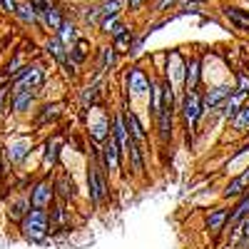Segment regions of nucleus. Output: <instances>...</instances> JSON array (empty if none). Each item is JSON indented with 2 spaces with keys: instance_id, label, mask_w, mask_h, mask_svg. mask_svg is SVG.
Segmentation results:
<instances>
[{
  "instance_id": "obj_10",
  "label": "nucleus",
  "mask_w": 249,
  "mask_h": 249,
  "mask_svg": "<svg viewBox=\"0 0 249 249\" xmlns=\"http://www.w3.org/2000/svg\"><path fill=\"white\" fill-rule=\"evenodd\" d=\"M127 90L132 95H142L144 90H150V80H147V75H144L140 68L130 70V75H127Z\"/></svg>"
},
{
  "instance_id": "obj_11",
  "label": "nucleus",
  "mask_w": 249,
  "mask_h": 249,
  "mask_svg": "<svg viewBox=\"0 0 249 249\" xmlns=\"http://www.w3.org/2000/svg\"><path fill=\"white\" fill-rule=\"evenodd\" d=\"M244 97H247V95H242L239 90H232V95L222 102V117L232 120V117L239 112V107L244 105Z\"/></svg>"
},
{
  "instance_id": "obj_15",
  "label": "nucleus",
  "mask_w": 249,
  "mask_h": 249,
  "mask_svg": "<svg viewBox=\"0 0 249 249\" xmlns=\"http://www.w3.org/2000/svg\"><path fill=\"white\" fill-rule=\"evenodd\" d=\"M127 152H130V160H132V170H135L137 175H142V170H144V157H142V147H140V142H137V140L130 137V142H127Z\"/></svg>"
},
{
  "instance_id": "obj_32",
  "label": "nucleus",
  "mask_w": 249,
  "mask_h": 249,
  "mask_svg": "<svg viewBox=\"0 0 249 249\" xmlns=\"http://www.w3.org/2000/svg\"><path fill=\"white\" fill-rule=\"evenodd\" d=\"M95 97H97V85H90L85 92H82V105H92V102H95Z\"/></svg>"
},
{
  "instance_id": "obj_33",
  "label": "nucleus",
  "mask_w": 249,
  "mask_h": 249,
  "mask_svg": "<svg viewBox=\"0 0 249 249\" xmlns=\"http://www.w3.org/2000/svg\"><path fill=\"white\" fill-rule=\"evenodd\" d=\"M124 33H127V25L120 23V20H117V23L112 25V30H110V35H112V37H120V35H124Z\"/></svg>"
},
{
  "instance_id": "obj_2",
  "label": "nucleus",
  "mask_w": 249,
  "mask_h": 249,
  "mask_svg": "<svg viewBox=\"0 0 249 249\" xmlns=\"http://www.w3.org/2000/svg\"><path fill=\"white\" fill-rule=\"evenodd\" d=\"M179 110H182V117H184V124H187V140H190L192 132L197 130V122H199L202 112H204V107H202V97H199L195 90H187L184 97H182Z\"/></svg>"
},
{
  "instance_id": "obj_26",
  "label": "nucleus",
  "mask_w": 249,
  "mask_h": 249,
  "mask_svg": "<svg viewBox=\"0 0 249 249\" xmlns=\"http://www.w3.org/2000/svg\"><path fill=\"white\" fill-rule=\"evenodd\" d=\"M232 127H234V130H239V132L249 130V102H247V105H242V107H239V112L232 117Z\"/></svg>"
},
{
  "instance_id": "obj_42",
  "label": "nucleus",
  "mask_w": 249,
  "mask_h": 249,
  "mask_svg": "<svg viewBox=\"0 0 249 249\" xmlns=\"http://www.w3.org/2000/svg\"><path fill=\"white\" fill-rule=\"evenodd\" d=\"M0 10H3V3H0Z\"/></svg>"
},
{
  "instance_id": "obj_19",
  "label": "nucleus",
  "mask_w": 249,
  "mask_h": 249,
  "mask_svg": "<svg viewBox=\"0 0 249 249\" xmlns=\"http://www.w3.org/2000/svg\"><path fill=\"white\" fill-rule=\"evenodd\" d=\"M57 37H60L65 45H72L75 40H77V25L70 23V20H62L60 28H57Z\"/></svg>"
},
{
  "instance_id": "obj_18",
  "label": "nucleus",
  "mask_w": 249,
  "mask_h": 249,
  "mask_svg": "<svg viewBox=\"0 0 249 249\" xmlns=\"http://www.w3.org/2000/svg\"><path fill=\"white\" fill-rule=\"evenodd\" d=\"M227 217H230V212H227V210H222V207H219V210H214L210 217H207V230H210V232H222L224 230V222H227Z\"/></svg>"
},
{
  "instance_id": "obj_41",
  "label": "nucleus",
  "mask_w": 249,
  "mask_h": 249,
  "mask_svg": "<svg viewBox=\"0 0 249 249\" xmlns=\"http://www.w3.org/2000/svg\"><path fill=\"white\" fill-rule=\"evenodd\" d=\"M192 3H207V0H192Z\"/></svg>"
},
{
  "instance_id": "obj_30",
  "label": "nucleus",
  "mask_w": 249,
  "mask_h": 249,
  "mask_svg": "<svg viewBox=\"0 0 249 249\" xmlns=\"http://www.w3.org/2000/svg\"><path fill=\"white\" fill-rule=\"evenodd\" d=\"M57 115H60V105H48V107H45V112L37 117V124H45L48 120H55Z\"/></svg>"
},
{
  "instance_id": "obj_34",
  "label": "nucleus",
  "mask_w": 249,
  "mask_h": 249,
  "mask_svg": "<svg viewBox=\"0 0 249 249\" xmlns=\"http://www.w3.org/2000/svg\"><path fill=\"white\" fill-rule=\"evenodd\" d=\"M177 3V0H157V5H155V13H162V10H167Z\"/></svg>"
},
{
  "instance_id": "obj_27",
  "label": "nucleus",
  "mask_w": 249,
  "mask_h": 249,
  "mask_svg": "<svg viewBox=\"0 0 249 249\" xmlns=\"http://www.w3.org/2000/svg\"><path fill=\"white\" fill-rule=\"evenodd\" d=\"M28 210H30V199H18L15 204H10L8 214H10V219L20 222V219H23V217L28 214Z\"/></svg>"
},
{
  "instance_id": "obj_36",
  "label": "nucleus",
  "mask_w": 249,
  "mask_h": 249,
  "mask_svg": "<svg viewBox=\"0 0 249 249\" xmlns=\"http://www.w3.org/2000/svg\"><path fill=\"white\" fill-rule=\"evenodd\" d=\"M55 157H57V144H50V147H48V152H45V162H55Z\"/></svg>"
},
{
  "instance_id": "obj_20",
  "label": "nucleus",
  "mask_w": 249,
  "mask_h": 249,
  "mask_svg": "<svg viewBox=\"0 0 249 249\" xmlns=\"http://www.w3.org/2000/svg\"><path fill=\"white\" fill-rule=\"evenodd\" d=\"M90 135H92V140L95 142H105L107 137H110V122H107V117H102V120H97L92 127H90Z\"/></svg>"
},
{
  "instance_id": "obj_28",
  "label": "nucleus",
  "mask_w": 249,
  "mask_h": 249,
  "mask_svg": "<svg viewBox=\"0 0 249 249\" xmlns=\"http://www.w3.org/2000/svg\"><path fill=\"white\" fill-rule=\"evenodd\" d=\"M122 3H124V0H105L102 5H97V8H100V20H102V18H112V15H117L120 8H122Z\"/></svg>"
},
{
  "instance_id": "obj_31",
  "label": "nucleus",
  "mask_w": 249,
  "mask_h": 249,
  "mask_svg": "<svg viewBox=\"0 0 249 249\" xmlns=\"http://www.w3.org/2000/svg\"><path fill=\"white\" fill-rule=\"evenodd\" d=\"M234 90H239L242 95H249V75L247 72H239L237 75V88Z\"/></svg>"
},
{
  "instance_id": "obj_40",
  "label": "nucleus",
  "mask_w": 249,
  "mask_h": 249,
  "mask_svg": "<svg viewBox=\"0 0 249 249\" xmlns=\"http://www.w3.org/2000/svg\"><path fill=\"white\" fill-rule=\"evenodd\" d=\"M239 177H242V179H244V182H247V184H249V167H247V170H244V172H242V175H239Z\"/></svg>"
},
{
  "instance_id": "obj_12",
  "label": "nucleus",
  "mask_w": 249,
  "mask_h": 249,
  "mask_svg": "<svg viewBox=\"0 0 249 249\" xmlns=\"http://www.w3.org/2000/svg\"><path fill=\"white\" fill-rule=\"evenodd\" d=\"M62 20H65V18H62V8H60V5H55V3H53L43 15H40V23H43L48 30H55V33H57V28H60Z\"/></svg>"
},
{
  "instance_id": "obj_22",
  "label": "nucleus",
  "mask_w": 249,
  "mask_h": 249,
  "mask_svg": "<svg viewBox=\"0 0 249 249\" xmlns=\"http://www.w3.org/2000/svg\"><path fill=\"white\" fill-rule=\"evenodd\" d=\"M160 110H162V85L152 82L150 85V112H152V117H157Z\"/></svg>"
},
{
  "instance_id": "obj_8",
  "label": "nucleus",
  "mask_w": 249,
  "mask_h": 249,
  "mask_svg": "<svg viewBox=\"0 0 249 249\" xmlns=\"http://www.w3.org/2000/svg\"><path fill=\"white\" fill-rule=\"evenodd\" d=\"M199 75H202V62L199 57H190V62H184V88L195 90L199 85Z\"/></svg>"
},
{
  "instance_id": "obj_21",
  "label": "nucleus",
  "mask_w": 249,
  "mask_h": 249,
  "mask_svg": "<svg viewBox=\"0 0 249 249\" xmlns=\"http://www.w3.org/2000/svg\"><path fill=\"white\" fill-rule=\"evenodd\" d=\"M68 53H70V60L75 62V65H80V62L88 57V40H80V37H77L75 43L70 45Z\"/></svg>"
},
{
  "instance_id": "obj_6",
  "label": "nucleus",
  "mask_w": 249,
  "mask_h": 249,
  "mask_svg": "<svg viewBox=\"0 0 249 249\" xmlns=\"http://www.w3.org/2000/svg\"><path fill=\"white\" fill-rule=\"evenodd\" d=\"M232 90H234V88H230V85H219V88L210 90V92L204 95V100H202V107H204V110H214V107H219L222 102L232 95Z\"/></svg>"
},
{
  "instance_id": "obj_14",
  "label": "nucleus",
  "mask_w": 249,
  "mask_h": 249,
  "mask_svg": "<svg viewBox=\"0 0 249 249\" xmlns=\"http://www.w3.org/2000/svg\"><path fill=\"white\" fill-rule=\"evenodd\" d=\"M172 112L175 110H160L157 122H160V140L167 144L172 140Z\"/></svg>"
},
{
  "instance_id": "obj_1",
  "label": "nucleus",
  "mask_w": 249,
  "mask_h": 249,
  "mask_svg": "<svg viewBox=\"0 0 249 249\" xmlns=\"http://www.w3.org/2000/svg\"><path fill=\"white\" fill-rule=\"evenodd\" d=\"M20 230H23V237L33 244L43 242L48 237V210H40V207H33V210H28V214L20 219Z\"/></svg>"
},
{
  "instance_id": "obj_17",
  "label": "nucleus",
  "mask_w": 249,
  "mask_h": 249,
  "mask_svg": "<svg viewBox=\"0 0 249 249\" xmlns=\"http://www.w3.org/2000/svg\"><path fill=\"white\" fill-rule=\"evenodd\" d=\"M115 62H117V50H115L112 45L100 48V65H97V72H105V70L115 68Z\"/></svg>"
},
{
  "instance_id": "obj_7",
  "label": "nucleus",
  "mask_w": 249,
  "mask_h": 249,
  "mask_svg": "<svg viewBox=\"0 0 249 249\" xmlns=\"http://www.w3.org/2000/svg\"><path fill=\"white\" fill-rule=\"evenodd\" d=\"M112 137H115V142H117L120 152H127L130 132H127V122H124V115H115V120H112Z\"/></svg>"
},
{
  "instance_id": "obj_39",
  "label": "nucleus",
  "mask_w": 249,
  "mask_h": 249,
  "mask_svg": "<svg viewBox=\"0 0 249 249\" xmlns=\"http://www.w3.org/2000/svg\"><path fill=\"white\" fill-rule=\"evenodd\" d=\"M10 92V88H5V85H0V107H3V100H5V95Z\"/></svg>"
},
{
  "instance_id": "obj_38",
  "label": "nucleus",
  "mask_w": 249,
  "mask_h": 249,
  "mask_svg": "<svg viewBox=\"0 0 249 249\" xmlns=\"http://www.w3.org/2000/svg\"><path fill=\"white\" fill-rule=\"evenodd\" d=\"M239 227H242V234H244V239L249 242V219H244V222H242Z\"/></svg>"
},
{
  "instance_id": "obj_37",
  "label": "nucleus",
  "mask_w": 249,
  "mask_h": 249,
  "mask_svg": "<svg viewBox=\"0 0 249 249\" xmlns=\"http://www.w3.org/2000/svg\"><path fill=\"white\" fill-rule=\"evenodd\" d=\"M124 3H127V8H130V10H137V8L144 3V0H124Z\"/></svg>"
},
{
  "instance_id": "obj_29",
  "label": "nucleus",
  "mask_w": 249,
  "mask_h": 249,
  "mask_svg": "<svg viewBox=\"0 0 249 249\" xmlns=\"http://www.w3.org/2000/svg\"><path fill=\"white\" fill-rule=\"evenodd\" d=\"M244 187H247V182H244L242 177H234L230 184H227L224 197H242V195H244Z\"/></svg>"
},
{
  "instance_id": "obj_25",
  "label": "nucleus",
  "mask_w": 249,
  "mask_h": 249,
  "mask_svg": "<svg viewBox=\"0 0 249 249\" xmlns=\"http://www.w3.org/2000/svg\"><path fill=\"white\" fill-rule=\"evenodd\" d=\"M53 187L57 190V195H60L62 199H72V197H75V184L68 182V175H60V179H57Z\"/></svg>"
},
{
  "instance_id": "obj_24",
  "label": "nucleus",
  "mask_w": 249,
  "mask_h": 249,
  "mask_svg": "<svg viewBox=\"0 0 249 249\" xmlns=\"http://www.w3.org/2000/svg\"><path fill=\"white\" fill-rule=\"evenodd\" d=\"M15 15L23 20L25 25H37L40 20H37V15H35V10L30 8V3H18V10H15Z\"/></svg>"
},
{
  "instance_id": "obj_13",
  "label": "nucleus",
  "mask_w": 249,
  "mask_h": 249,
  "mask_svg": "<svg viewBox=\"0 0 249 249\" xmlns=\"http://www.w3.org/2000/svg\"><path fill=\"white\" fill-rule=\"evenodd\" d=\"M124 122H127V132H130V137H132V140H137V142H144V140H147V132H144L142 122L137 120V115H135V112L124 110Z\"/></svg>"
},
{
  "instance_id": "obj_4",
  "label": "nucleus",
  "mask_w": 249,
  "mask_h": 249,
  "mask_svg": "<svg viewBox=\"0 0 249 249\" xmlns=\"http://www.w3.org/2000/svg\"><path fill=\"white\" fill-rule=\"evenodd\" d=\"M100 157H102V164H105V170H120V157H122V152H120V147H117V142H115V137L110 135L105 142H102V150H100Z\"/></svg>"
},
{
  "instance_id": "obj_5",
  "label": "nucleus",
  "mask_w": 249,
  "mask_h": 249,
  "mask_svg": "<svg viewBox=\"0 0 249 249\" xmlns=\"http://www.w3.org/2000/svg\"><path fill=\"white\" fill-rule=\"evenodd\" d=\"M249 217V195H242V199H239V204L232 210V214L227 217V222H224V230H234V227H239L244 219Z\"/></svg>"
},
{
  "instance_id": "obj_9",
  "label": "nucleus",
  "mask_w": 249,
  "mask_h": 249,
  "mask_svg": "<svg viewBox=\"0 0 249 249\" xmlns=\"http://www.w3.org/2000/svg\"><path fill=\"white\" fill-rule=\"evenodd\" d=\"M30 147H33V144H30V140H15V142H10L8 144V162L10 164H20V162H23L25 157H28V152H30Z\"/></svg>"
},
{
  "instance_id": "obj_23",
  "label": "nucleus",
  "mask_w": 249,
  "mask_h": 249,
  "mask_svg": "<svg viewBox=\"0 0 249 249\" xmlns=\"http://www.w3.org/2000/svg\"><path fill=\"white\" fill-rule=\"evenodd\" d=\"M13 97H15V100H13V110H15V112H25V110L33 105L35 92L25 90V92H18V95H13Z\"/></svg>"
},
{
  "instance_id": "obj_35",
  "label": "nucleus",
  "mask_w": 249,
  "mask_h": 249,
  "mask_svg": "<svg viewBox=\"0 0 249 249\" xmlns=\"http://www.w3.org/2000/svg\"><path fill=\"white\" fill-rule=\"evenodd\" d=\"M0 3H3V10H8V13L15 15V10H18V0H0Z\"/></svg>"
},
{
  "instance_id": "obj_3",
  "label": "nucleus",
  "mask_w": 249,
  "mask_h": 249,
  "mask_svg": "<svg viewBox=\"0 0 249 249\" xmlns=\"http://www.w3.org/2000/svg\"><path fill=\"white\" fill-rule=\"evenodd\" d=\"M53 197H55V187L50 184V179H40L33 190H30V204H33V207H40V210L50 207Z\"/></svg>"
},
{
  "instance_id": "obj_16",
  "label": "nucleus",
  "mask_w": 249,
  "mask_h": 249,
  "mask_svg": "<svg viewBox=\"0 0 249 249\" xmlns=\"http://www.w3.org/2000/svg\"><path fill=\"white\" fill-rule=\"evenodd\" d=\"M224 15L230 18L237 28L249 30V10H239V8H230V5H227V8H224Z\"/></svg>"
}]
</instances>
